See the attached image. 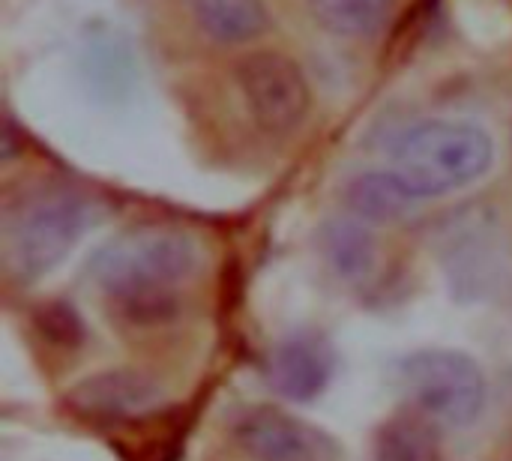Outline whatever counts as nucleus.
<instances>
[{"label":"nucleus","mask_w":512,"mask_h":461,"mask_svg":"<svg viewBox=\"0 0 512 461\" xmlns=\"http://www.w3.org/2000/svg\"><path fill=\"white\" fill-rule=\"evenodd\" d=\"M318 249L327 267L345 279V282H363L372 276L378 264V243L375 234L357 219L339 216L321 225L318 231Z\"/></svg>","instance_id":"nucleus-10"},{"label":"nucleus","mask_w":512,"mask_h":461,"mask_svg":"<svg viewBox=\"0 0 512 461\" xmlns=\"http://www.w3.org/2000/svg\"><path fill=\"white\" fill-rule=\"evenodd\" d=\"M396 375L411 405L435 423L465 429L477 423L486 408L483 369L462 351H417L399 363Z\"/></svg>","instance_id":"nucleus-4"},{"label":"nucleus","mask_w":512,"mask_h":461,"mask_svg":"<svg viewBox=\"0 0 512 461\" xmlns=\"http://www.w3.org/2000/svg\"><path fill=\"white\" fill-rule=\"evenodd\" d=\"M201 267V243L174 225H138L108 240L90 270L99 291L132 321L165 318Z\"/></svg>","instance_id":"nucleus-1"},{"label":"nucleus","mask_w":512,"mask_h":461,"mask_svg":"<svg viewBox=\"0 0 512 461\" xmlns=\"http://www.w3.org/2000/svg\"><path fill=\"white\" fill-rule=\"evenodd\" d=\"M345 201L363 222H396L417 210V204H423V198L396 168H375L357 174L345 189Z\"/></svg>","instance_id":"nucleus-9"},{"label":"nucleus","mask_w":512,"mask_h":461,"mask_svg":"<svg viewBox=\"0 0 512 461\" xmlns=\"http://www.w3.org/2000/svg\"><path fill=\"white\" fill-rule=\"evenodd\" d=\"M231 435L237 447L255 461H339L342 450L333 435L273 405L243 408Z\"/></svg>","instance_id":"nucleus-6"},{"label":"nucleus","mask_w":512,"mask_h":461,"mask_svg":"<svg viewBox=\"0 0 512 461\" xmlns=\"http://www.w3.org/2000/svg\"><path fill=\"white\" fill-rule=\"evenodd\" d=\"M336 372V360L330 345L315 333H294L282 339L267 363L270 384L279 396L291 402H312L318 399Z\"/></svg>","instance_id":"nucleus-8"},{"label":"nucleus","mask_w":512,"mask_h":461,"mask_svg":"<svg viewBox=\"0 0 512 461\" xmlns=\"http://www.w3.org/2000/svg\"><path fill=\"white\" fill-rule=\"evenodd\" d=\"M165 402V387L135 369H108L78 381L69 390V405L75 414L96 423H120L153 414Z\"/></svg>","instance_id":"nucleus-7"},{"label":"nucleus","mask_w":512,"mask_h":461,"mask_svg":"<svg viewBox=\"0 0 512 461\" xmlns=\"http://www.w3.org/2000/svg\"><path fill=\"white\" fill-rule=\"evenodd\" d=\"M390 156L408 186L429 201L486 177L495 162V141L480 123L426 117L390 141Z\"/></svg>","instance_id":"nucleus-2"},{"label":"nucleus","mask_w":512,"mask_h":461,"mask_svg":"<svg viewBox=\"0 0 512 461\" xmlns=\"http://www.w3.org/2000/svg\"><path fill=\"white\" fill-rule=\"evenodd\" d=\"M312 18L333 36L342 39H372L378 36L399 0H306Z\"/></svg>","instance_id":"nucleus-13"},{"label":"nucleus","mask_w":512,"mask_h":461,"mask_svg":"<svg viewBox=\"0 0 512 461\" xmlns=\"http://www.w3.org/2000/svg\"><path fill=\"white\" fill-rule=\"evenodd\" d=\"M93 219V207L72 189L27 198L3 225V267L18 285H33L66 261Z\"/></svg>","instance_id":"nucleus-3"},{"label":"nucleus","mask_w":512,"mask_h":461,"mask_svg":"<svg viewBox=\"0 0 512 461\" xmlns=\"http://www.w3.org/2000/svg\"><path fill=\"white\" fill-rule=\"evenodd\" d=\"M234 81L249 117L261 132L291 135L312 111L309 78L300 63L282 51L246 54L234 69Z\"/></svg>","instance_id":"nucleus-5"},{"label":"nucleus","mask_w":512,"mask_h":461,"mask_svg":"<svg viewBox=\"0 0 512 461\" xmlns=\"http://www.w3.org/2000/svg\"><path fill=\"white\" fill-rule=\"evenodd\" d=\"M372 461H444V444L435 420L426 414H402L381 426Z\"/></svg>","instance_id":"nucleus-12"},{"label":"nucleus","mask_w":512,"mask_h":461,"mask_svg":"<svg viewBox=\"0 0 512 461\" xmlns=\"http://www.w3.org/2000/svg\"><path fill=\"white\" fill-rule=\"evenodd\" d=\"M192 18L219 45H246L270 27L264 0H192Z\"/></svg>","instance_id":"nucleus-11"}]
</instances>
